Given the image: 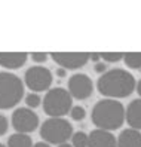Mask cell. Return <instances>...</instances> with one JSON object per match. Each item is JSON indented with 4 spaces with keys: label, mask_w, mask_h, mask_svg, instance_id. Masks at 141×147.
<instances>
[{
    "label": "cell",
    "mask_w": 141,
    "mask_h": 147,
    "mask_svg": "<svg viewBox=\"0 0 141 147\" xmlns=\"http://www.w3.org/2000/svg\"><path fill=\"white\" fill-rule=\"evenodd\" d=\"M51 58L59 67H64L67 70H76V68L83 67L89 61V54L88 52H52Z\"/></svg>",
    "instance_id": "9c48e42d"
},
{
    "label": "cell",
    "mask_w": 141,
    "mask_h": 147,
    "mask_svg": "<svg viewBox=\"0 0 141 147\" xmlns=\"http://www.w3.org/2000/svg\"><path fill=\"white\" fill-rule=\"evenodd\" d=\"M88 140H89V135L79 131V132H74L72 135V144L73 147H88Z\"/></svg>",
    "instance_id": "2e32d148"
},
{
    "label": "cell",
    "mask_w": 141,
    "mask_h": 147,
    "mask_svg": "<svg viewBox=\"0 0 141 147\" xmlns=\"http://www.w3.org/2000/svg\"><path fill=\"white\" fill-rule=\"evenodd\" d=\"M123 55L125 54L122 52H101V58L105 63H117L120 59H123Z\"/></svg>",
    "instance_id": "d6986e66"
},
{
    "label": "cell",
    "mask_w": 141,
    "mask_h": 147,
    "mask_svg": "<svg viewBox=\"0 0 141 147\" xmlns=\"http://www.w3.org/2000/svg\"><path fill=\"white\" fill-rule=\"evenodd\" d=\"M40 102H42L40 95H37L36 92H30V94L25 95V104H27V107L36 109V107L40 106Z\"/></svg>",
    "instance_id": "e0dca14e"
},
{
    "label": "cell",
    "mask_w": 141,
    "mask_h": 147,
    "mask_svg": "<svg viewBox=\"0 0 141 147\" xmlns=\"http://www.w3.org/2000/svg\"><path fill=\"white\" fill-rule=\"evenodd\" d=\"M94 83L89 76L83 73H76L68 79V92L76 100H86L92 95Z\"/></svg>",
    "instance_id": "ba28073f"
},
{
    "label": "cell",
    "mask_w": 141,
    "mask_h": 147,
    "mask_svg": "<svg viewBox=\"0 0 141 147\" xmlns=\"http://www.w3.org/2000/svg\"><path fill=\"white\" fill-rule=\"evenodd\" d=\"M91 117L96 128L114 131L125 122V107L114 98H104L94 106Z\"/></svg>",
    "instance_id": "7a4b0ae2"
},
{
    "label": "cell",
    "mask_w": 141,
    "mask_h": 147,
    "mask_svg": "<svg viewBox=\"0 0 141 147\" xmlns=\"http://www.w3.org/2000/svg\"><path fill=\"white\" fill-rule=\"evenodd\" d=\"M94 70L96 71V73H100V74H103V73H105L107 71V67H105V63H95V67H94Z\"/></svg>",
    "instance_id": "7402d4cb"
},
{
    "label": "cell",
    "mask_w": 141,
    "mask_h": 147,
    "mask_svg": "<svg viewBox=\"0 0 141 147\" xmlns=\"http://www.w3.org/2000/svg\"><path fill=\"white\" fill-rule=\"evenodd\" d=\"M117 147H141V132L138 129H123L117 137Z\"/></svg>",
    "instance_id": "4fadbf2b"
},
{
    "label": "cell",
    "mask_w": 141,
    "mask_h": 147,
    "mask_svg": "<svg viewBox=\"0 0 141 147\" xmlns=\"http://www.w3.org/2000/svg\"><path fill=\"white\" fill-rule=\"evenodd\" d=\"M123 61L129 68H141V52H126L123 55Z\"/></svg>",
    "instance_id": "9a60e30c"
},
{
    "label": "cell",
    "mask_w": 141,
    "mask_h": 147,
    "mask_svg": "<svg viewBox=\"0 0 141 147\" xmlns=\"http://www.w3.org/2000/svg\"><path fill=\"white\" fill-rule=\"evenodd\" d=\"M58 147H73V144H68V143H61V144H58Z\"/></svg>",
    "instance_id": "4316f807"
},
{
    "label": "cell",
    "mask_w": 141,
    "mask_h": 147,
    "mask_svg": "<svg viewBox=\"0 0 141 147\" xmlns=\"http://www.w3.org/2000/svg\"><path fill=\"white\" fill-rule=\"evenodd\" d=\"M86 116V111L83 107L80 106H73L72 110H70V117H72L73 120H76V122H80V120H83Z\"/></svg>",
    "instance_id": "ac0fdd59"
},
{
    "label": "cell",
    "mask_w": 141,
    "mask_h": 147,
    "mask_svg": "<svg viewBox=\"0 0 141 147\" xmlns=\"http://www.w3.org/2000/svg\"><path fill=\"white\" fill-rule=\"evenodd\" d=\"M65 70H67V68H64V67H61V68H58V70H57V76H59V77H65Z\"/></svg>",
    "instance_id": "cb8c5ba5"
},
{
    "label": "cell",
    "mask_w": 141,
    "mask_h": 147,
    "mask_svg": "<svg viewBox=\"0 0 141 147\" xmlns=\"http://www.w3.org/2000/svg\"><path fill=\"white\" fill-rule=\"evenodd\" d=\"M73 135V126L63 117H49L40 126V137L49 144L65 143Z\"/></svg>",
    "instance_id": "5b68a950"
},
{
    "label": "cell",
    "mask_w": 141,
    "mask_h": 147,
    "mask_svg": "<svg viewBox=\"0 0 141 147\" xmlns=\"http://www.w3.org/2000/svg\"><path fill=\"white\" fill-rule=\"evenodd\" d=\"M137 82L129 71L123 68H113L100 76L96 88L100 94L107 98H126L134 92Z\"/></svg>",
    "instance_id": "6da1fadb"
},
{
    "label": "cell",
    "mask_w": 141,
    "mask_h": 147,
    "mask_svg": "<svg viewBox=\"0 0 141 147\" xmlns=\"http://www.w3.org/2000/svg\"><path fill=\"white\" fill-rule=\"evenodd\" d=\"M7 128H9V123H7V119H6L3 115H0V137L6 134Z\"/></svg>",
    "instance_id": "44dd1931"
},
{
    "label": "cell",
    "mask_w": 141,
    "mask_h": 147,
    "mask_svg": "<svg viewBox=\"0 0 141 147\" xmlns=\"http://www.w3.org/2000/svg\"><path fill=\"white\" fill-rule=\"evenodd\" d=\"M135 89H137V92H138V95H140V98H141V79L137 82V86H135Z\"/></svg>",
    "instance_id": "484cf974"
},
{
    "label": "cell",
    "mask_w": 141,
    "mask_h": 147,
    "mask_svg": "<svg viewBox=\"0 0 141 147\" xmlns=\"http://www.w3.org/2000/svg\"><path fill=\"white\" fill-rule=\"evenodd\" d=\"M24 83L27 85V88L31 89V92H42L49 89L52 85V73L48 68L42 65H34L30 67L24 76Z\"/></svg>",
    "instance_id": "8992f818"
},
{
    "label": "cell",
    "mask_w": 141,
    "mask_h": 147,
    "mask_svg": "<svg viewBox=\"0 0 141 147\" xmlns=\"http://www.w3.org/2000/svg\"><path fill=\"white\" fill-rule=\"evenodd\" d=\"M0 147H7V146H5V144H2V143H0Z\"/></svg>",
    "instance_id": "83f0119b"
},
{
    "label": "cell",
    "mask_w": 141,
    "mask_h": 147,
    "mask_svg": "<svg viewBox=\"0 0 141 147\" xmlns=\"http://www.w3.org/2000/svg\"><path fill=\"white\" fill-rule=\"evenodd\" d=\"M73 107V97L68 89H49L43 98V111L49 117H63L70 113Z\"/></svg>",
    "instance_id": "277c9868"
},
{
    "label": "cell",
    "mask_w": 141,
    "mask_h": 147,
    "mask_svg": "<svg viewBox=\"0 0 141 147\" xmlns=\"http://www.w3.org/2000/svg\"><path fill=\"white\" fill-rule=\"evenodd\" d=\"M12 126L16 132L28 134L39 126V116L30 107H20L12 113Z\"/></svg>",
    "instance_id": "52a82bcc"
},
{
    "label": "cell",
    "mask_w": 141,
    "mask_h": 147,
    "mask_svg": "<svg viewBox=\"0 0 141 147\" xmlns=\"http://www.w3.org/2000/svg\"><path fill=\"white\" fill-rule=\"evenodd\" d=\"M125 120L128 122L129 128L141 131V98L129 102V106L125 109Z\"/></svg>",
    "instance_id": "7c38bea8"
},
{
    "label": "cell",
    "mask_w": 141,
    "mask_h": 147,
    "mask_svg": "<svg viewBox=\"0 0 141 147\" xmlns=\"http://www.w3.org/2000/svg\"><path fill=\"white\" fill-rule=\"evenodd\" d=\"M27 57L28 55L25 52H0V65L15 70L27 63Z\"/></svg>",
    "instance_id": "8fae6325"
},
{
    "label": "cell",
    "mask_w": 141,
    "mask_h": 147,
    "mask_svg": "<svg viewBox=\"0 0 141 147\" xmlns=\"http://www.w3.org/2000/svg\"><path fill=\"white\" fill-rule=\"evenodd\" d=\"M33 147H51V144L46 143V141H43V143H36Z\"/></svg>",
    "instance_id": "d4e9b609"
},
{
    "label": "cell",
    "mask_w": 141,
    "mask_h": 147,
    "mask_svg": "<svg viewBox=\"0 0 141 147\" xmlns=\"http://www.w3.org/2000/svg\"><path fill=\"white\" fill-rule=\"evenodd\" d=\"M7 147H33V140L28 134L15 132L7 140Z\"/></svg>",
    "instance_id": "5bb4252c"
},
{
    "label": "cell",
    "mask_w": 141,
    "mask_h": 147,
    "mask_svg": "<svg viewBox=\"0 0 141 147\" xmlns=\"http://www.w3.org/2000/svg\"><path fill=\"white\" fill-rule=\"evenodd\" d=\"M24 95V83L18 76L7 71H0V109L7 110L15 107Z\"/></svg>",
    "instance_id": "3957f363"
},
{
    "label": "cell",
    "mask_w": 141,
    "mask_h": 147,
    "mask_svg": "<svg viewBox=\"0 0 141 147\" xmlns=\"http://www.w3.org/2000/svg\"><path fill=\"white\" fill-rule=\"evenodd\" d=\"M101 58V54H89V59H92L94 63H98V59Z\"/></svg>",
    "instance_id": "603a6c76"
},
{
    "label": "cell",
    "mask_w": 141,
    "mask_h": 147,
    "mask_svg": "<svg viewBox=\"0 0 141 147\" xmlns=\"http://www.w3.org/2000/svg\"><path fill=\"white\" fill-rule=\"evenodd\" d=\"M88 147H117V138L110 131L96 128L89 134Z\"/></svg>",
    "instance_id": "30bf717a"
},
{
    "label": "cell",
    "mask_w": 141,
    "mask_h": 147,
    "mask_svg": "<svg viewBox=\"0 0 141 147\" xmlns=\"http://www.w3.org/2000/svg\"><path fill=\"white\" fill-rule=\"evenodd\" d=\"M48 54L46 52H33L31 54V58H33V61L34 63H37V64H42V63H45L46 59H48Z\"/></svg>",
    "instance_id": "ffe728a7"
}]
</instances>
